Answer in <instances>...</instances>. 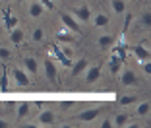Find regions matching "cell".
I'll use <instances>...</instances> for the list:
<instances>
[{
    "label": "cell",
    "mask_w": 151,
    "mask_h": 128,
    "mask_svg": "<svg viewBox=\"0 0 151 128\" xmlns=\"http://www.w3.org/2000/svg\"><path fill=\"white\" fill-rule=\"evenodd\" d=\"M2 25H4V29L6 31H10V29H14V27H18L19 25V20H18V16H14L12 12H10V16L2 22Z\"/></svg>",
    "instance_id": "obj_21"
},
{
    "label": "cell",
    "mask_w": 151,
    "mask_h": 128,
    "mask_svg": "<svg viewBox=\"0 0 151 128\" xmlns=\"http://www.w3.org/2000/svg\"><path fill=\"white\" fill-rule=\"evenodd\" d=\"M143 74L151 76V64H149V60H143Z\"/></svg>",
    "instance_id": "obj_32"
},
{
    "label": "cell",
    "mask_w": 151,
    "mask_h": 128,
    "mask_svg": "<svg viewBox=\"0 0 151 128\" xmlns=\"http://www.w3.org/2000/svg\"><path fill=\"white\" fill-rule=\"evenodd\" d=\"M72 105H74L72 101H62V105H60V107H62V109H70Z\"/></svg>",
    "instance_id": "obj_34"
},
{
    "label": "cell",
    "mask_w": 151,
    "mask_h": 128,
    "mask_svg": "<svg viewBox=\"0 0 151 128\" xmlns=\"http://www.w3.org/2000/svg\"><path fill=\"white\" fill-rule=\"evenodd\" d=\"M22 64H23V70H25L29 76H37V74H39V60H37V58L25 56L22 60Z\"/></svg>",
    "instance_id": "obj_6"
},
{
    "label": "cell",
    "mask_w": 151,
    "mask_h": 128,
    "mask_svg": "<svg viewBox=\"0 0 151 128\" xmlns=\"http://www.w3.org/2000/svg\"><path fill=\"white\" fill-rule=\"evenodd\" d=\"M111 49L114 51V54L120 58V60H126V58H128V49H126V45H124V47H122V45H118V47H114V45H112Z\"/></svg>",
    "instance_id": "obj_25"
},
{
    "label": "cell",
    "mask_w": 151,
    "mask_h": 128,
    "mask_svg": "<svg viewBox=\"0 0 151 128\" xmlns=\"http://www.w3.org/2000/svg\"><path fill=\"white\" fill-rule=\"evenodd\" d=\"M132 22H134V14L124 12V25H122V33L130 31V25H132Z\"/></svg>",
    "instance_id": "obj_28"
},
{
    "label": "cell",
    "mask_w": 151,
    "mask_h": 128,
    "mask_svg": "<svg viewBox=\"0 0 151 128\" xmlns=\"http://www.w3.org/2000/svg\"><path fill=\"white\" fill-rule=\"evenodd\" d=\"M10 88V76H8V68L6 62H2V72H0V93H6Z\"/></svg>",
    "instance_id": "obj_16"
},
{
    "label": "cell",
    "mask_w": 151,
    "mask_h": 128,
    "mask_svg": "<svg viewBox=\"0 0 151 128\" xmlns=\"http://www.w3.org/2000/svg\"><path fill=\"white\" fill-rule=\"evenodd\" d=\"M132 53H134V56L138 58L139 62H143V60H149V58H151V53H149V49H147V47H143L142 43H139V45H134V47H132Z\"/></svg>",
    "instance_id": "obj_10"
},
{
    "label": "cell",
    "mask_w": 151,
    "mask_h": 128,
    "mask_svg": "<svg viewBox=\"0 0 151 128\" xmlns=\"http://www.w3.org/2000/svg\"><path fill=\"white\" fill-rule=\"evenodd\" d=\"M136 101H138V99L134 97V95H124V97H120V105H122V107H130V105H134Z\"/></svg>",
    "instance_id": "obj_29"
},
{
    "label": "cell",
    "mask_w": 151,
    "mask_h": 128,
    "mask_svg": "<svg viewBox=\"0 0 151 128\" xmlns=\"http://www.w3.org/2000/svg\"><path fill=\"white\" fill-rule=\"evenodd\" d=\"M111 6H112V12L114 14H124L126 12V2L124 0H111Z\"/></svg>",
    "instance_id": "obj_23"
},
{
    "label": "cell",
    "mask_w": 151,
    "mask_h": 128,
    "mask_svg": "<svg viewBox=\"0 0 151 128\" xmlns=\"http://www.w3.org/2000/svg\"><path fill=\"white\" fill-rule=\"evenodd\" d=\"M2 2H8V0H2Z\"/></svg>",
    "instance_id": "obj_36"
},
{
    "label": "cell",
    "mask_w": 151,
    "mask_h": 128,
    "mask_svg": "<svg viewBox=\"0 0 151 128\" xmlns=\"http://www.w3.org/2000/svg\"><path fill=\"white\" fill-rule=\"evenodd\" d=\"M31 103H27V101H22L18 105V120H25L27 116L31 115Z\"/></svg>",
    "instance_id": "obj_18"
},
{
    "label": "cell",
    "mask_w": 151,
    "mask_h": 128,
    "mask_svg": "<svg viewBox=\"0 0 151 128\" xmlns=\"http://www.w3.org/2000/svg\"><path fill=\"white\" fill-rule=\"evenodd\" d=\"M97 45H99V49H103V51H109L114 45V37L112 35H101L97 39Z\"/></svg>",
    "instance_id": "obj_19"
},
{
    "label": "cell",
    "mask_w": 151,
    "mask_h": 128,
    "mask_svg": "<svg viewBox=\"0 0 151 128\" xmlns=\"http://www.w3.org/2000/svg\"><path fill=\"white\" fill-rule=\"evenodd\" d=\"M83 80H85V84H97L99 82V78H101V66H99V64H95V66H87L83 70Z\"/></svg>",
    "instance_id": "obj_4"
},
{
    "label": "cell",
    "mask_w": 151,
    "mask_h": 128,
    "mask_svg": "<svg viewBox=\"0 0 151 128\" xmlns=\"http://www.w3.org/2000/svg\"><path fill=\"white\" fill-rule=\"evenodd\" d=\"M27 12H29V18L31 20H39V18H43V14L47 12V10H45V6H41L37 0H33L31 4H29V8H27Z\"/></svg>",
    "instance_id": "obj_11"
},
{
    "label": "cell",
    "mask_w": 151,
    "mask_h": 128,
    "mask_svg": "<svg viewBox=\"0 0 151 128\" xmlns=\"http://www.w3.org/2000/svg\"><path fill=\"white\" fill-rule=\"evenodd\" d=\"M72 16H74L78 22H81V23H89L91 22V10H89L87 6H78Z\"/></svg>",
    "instance_id": "obj_8"
},
{
    "label": "cell",
    "mask_w": 151,
    "mask_h": 128,
    "mask_svg": "<svg viewBox=\"0 0 151 128\" xmlns=\"http://www.w3.org/2000/svg\"><path fill=\"white\" fill-rule=\"evenodd\" d=\"M68 27H62V31H58L56 33V39L58 41H62V43H72V41H74V37L72 35H68Z\"/></svg>",
    "instance_id": "obj_26"
},
{
    "label": "cell",
    "mask_w": 151,
    "mask_h": 128,
    "mask_svg": "<svg viewBox=\"0 0 151 128\" xmlns=\"http://www.w3.org/2000/svg\"><path fill=\"white\" fill-rule=\"evenodd\" d=\"M43 72H45V76H47L49 82H52V84L58 82V70H56V64H54L52 56H47L43 60Z\"/></svg>",
    "instance_id": "obj_3"
},
{
    "label": "cell",
    "mask_w": 151,
    "mask_h": 128,
    "mask_svg": "<svg viewBox=\"0 0 151 128\" xmlns=\"http://www.w3.org/2000/svg\"><path fill=\"white\" fill-rule=\"evenodd\" d=\"M138 25H142L143 29H149V27H151V14H149V12H143L142 16H139Z\"/></svg>",
    "instance_id": "obj_24"
},
{
    "label": "cell",
    "mask_w": 151,
    "mask_h": 128,
    "mask_svg": "<svg viewBox=\"0 0 151 128\" xmlns=\"http://www.w3.org/2000/svg\"><path fill=\"white\" fill-rule=\"evenodd\" d=\"M122 66H124V60H120L116 54H112L111 60H109V68H111V74L118 76V74H120V70H122Z\"/></svg>",
    "instance_id": "obj_17"
},
{
    "label": "cell",
    "mask_w": 151,
    "mask_h": 128,
    "mask_svg": "<svg viewBox=\"0 0 151 128\" xmlns=\"http://www.w3.org/2000/svg\"><path fill=\"white\" fill-rule=\"evenodd\" d=\"M118 76H120V84L124 85V88H134V85H138V84H139L138 74H136L132 68H122Z\"/></svg>",
    "instance_id": "obj_2"
},
{
    "label": "cell",
    "mask_w": 151,
    "mask_h": 128,
    "mask_svg": "<svg viewBox=\"0 0 151 128\" xmlns=\"http://www.w3.org/2000/svg\"><path fill=\"white\" fill-rule=\"evenodd\" d=\"M41 6H45V10H52L54 8V0H37Z\"/></svg>",
    "instance_id": "obj_31"
},
{
    "label": "cell",
    "mask_w": 151,
    "mask_h": 128,
    "mask_svg": "<svg viewBox=\"0 0 151 128\" xmlns=\"http://www.w3.org/2000/svg\"><path fill=\"white\" fill-rule=\"evenodd\" d=\"M128 124H130V115L128 113H118V115L112 119V126L122 128V126H128Z\"/></svg>",
    "instance_id": "obj_20"
},
{
    "label": "cell",
    "mask_w": 151,
    "mask_h": 128,
    "mask_svg": "<svg viewBox=\"0 0 151 128\" xmlns=\"http://www.w3.org/2000/svg\"><path fill=\"white\" fill-rule=\"evenodd\" d=\"M149 111H151V103L149 101H143V103H139V105L136 107V115L142 119V116H147V115H149Z\"/></svg>",
    "instance_id": "obj_22"
},
{
    "label": "cell",
    "mask_w": 151,
    "mask_h": 128,
    "mask_svg": "<svg viewBox=\"0 0 151 128\" xmlns=\"http://www.w3.org/2000/svg\"><path fill=\"white\" fill-rule=\"evenodd\" d=\"M56 122V115L52 111H41L39 116H37V124L39 126H52Z\"/></svg>",
    "instance_id": "obj_7"
},
{
    "label": "cell",
    "mask_w": 151,
    "mask_h": 128,
    "mask_svg": "<svg viewBox=\"0 0 151 128\" xmlns=\"http://www.w3.org/2000/svg\"><path fill=\"white\" fill-rule=\"evenodd\" d=\"M10 76H12V80H14V84L16 85H19V88H27V85L31 84V76L27 74L23 68H19V66H14L12 70L8 72Z\"/></svg>",
    "instance_id": "obj_1"
},
{
    "label": "cell",
    "mask_w": 151,
    "mask_h": 128,
    "mask_svg": "<svg viewBox=\"0 0 151 128\" xmlns=\"http://www.w3.org/2000/svg\"><path fill=\"white\" fill-rule=\"evenodd\" d=\"M0 128H8V122L4 119H0Z\"/></svg>",
    "instance_id": "obj_35"
},
{
    "label": "cell",
    "mask_w": 151,
    "mask_h": 128,
    "mask_svg": "<svg viewBox=\"0 0 151 128\" xmlns=\"http://www.w3.org/2000/svg\"><path fill=\"white\" fill-rule=\"evenodd\" d=\"M12 58V51L10 49H4V47H0V60L2 62H8Z\"/></svg>",
    "instance_id": "obj_30"
},
{
    "label": "cell",
    "mask_w": 151,
    "mask_h": 128,
    "mask_svg": "<svg viewBox=\"0 0 151 128\" xmlns=\"http://www.w3.org/2000/svg\"><path fill=\"white\" fill-rule=\"evenodd\" d=\"M87 66H89L87 58H80V60L72 62V66H70V70H72V76H81V74H83V70H85Z\"/></svg>",
    "instance_id": "obj_15"
},
{
    "label": "cell",
    "mask_w": 151,
    "mask_h": 128,
    "mask_svg": "<svg viewBox=\"0 0 151 128\" xmlns=\"http://www.w3.org/2000/svg\"><path fill=\"white\" fill-rule=\"evenodd\" d=\"M43 39H45L43 27H35V29H33V33H31V41H33V43H41Z\"/></svg>",
    "instance_id": "obj_27"
},
{
    "label": "cell",
    "mask_w": 151,
    "mask_h": 128,
    "mask_svg": "<svg viewBox=\"0 0 151 128\" xmlns=\"http://www.w3.org/2000/svg\"><path fill=\"white\" fill-rule=\"evenodd\" d=\"M18 2H23V0H18Z\"/></svg>",
    "instance_id": "obj_37"
},
{
    "label": "cell",
    "mask_w": 151,
    "mask_h": 128,
    "mask_svg": "<svg viewBox=\"0 0 151 128\" xmlns=\"http://www.w3.org/2000/svg\"><path fill=\"white\" fill-rule=\"evenodd\" d=\"M60 22L64 23V27H68L70 31H74V33H80V23H78V20L72 16L70 12H60Z\"/></svg>",
    "instance_id": "obj_5"
},
{
    "label": "cell",
    "mask_w": 151,
    "mask_h": 128,
    "mask_svg": "<svg viewBox=\"0 0 151 128\" xmlns=\"http://www.w3.org/2000/svg\"><path fill=\"white\" fill-rule=\"evenodd\" d=\"M8 33H10V43L12 45H22L23 39H25V33H23V29L19 25L14 27V29H10Z\"/></svg>",
    "instance_id": "obj_13"
},
{
    "label": "cell",
    "mask_w": 151,
    "mask_h": 128,
    "mask_svg": "<svg viewBox=\"0 0 151 128\" xmlns=\"http://www.w3.org/2000/svg\"><path fill=\"white\" fill-rule=\"evenodd\" d=\"M91 22H93V27H107L109 23H111V18H109V14L105 12H97L91 18Z\"/></svg>",
    "instance_id": "obj_14"
},
{
    "label": "cell",
    "mask_w": 151,
    "mask_h": 128,
    "mask_svg": "<svg viewBox=\"0 0 151 128\" xmlns=\"http://www.w3.org/2000/svg\"><path fill=\"white\" fill-rule=\"evenodd\" d=\"M101 128H112V120H103V122H101Z\"/></svg>",
    "instance_id": "obj_33"
},
{
    "label": "cell",
    "mask_w": 151,
    "mask_h": 128,
    "mask_svg": "<svg viewBox=\"0 0 151 128\" xmlns=\"http://www.w3.org/2000/svg\"><path fill=\"white\" fill-rule=\"evenodd\" d=\"M99 113H101V109H99V107L85 109V111H81L80 115H78V120H80V122H93V120L99 116Z\"/></svg>",
    "instance_id": "obj_9"
},
{
    "label": "cell",
    "mask_w": 151,
    "mask_h": 128,
    "mask_svg": "<svg viewBox=\"0 0 151 128\" xmlns=\"http://www.w3.org/2000/svg\"><path fill=\"white\" fill-rule=\"evenodd\" d=\"M50 51H52V54H54V58H56V60L62 62V66H66V68L72 66V58H68L66 54L62 53V49H60L58 45H52V47H50Z\"/></svg>",
    "instance_id": "obj_12"
}]
</instances>
